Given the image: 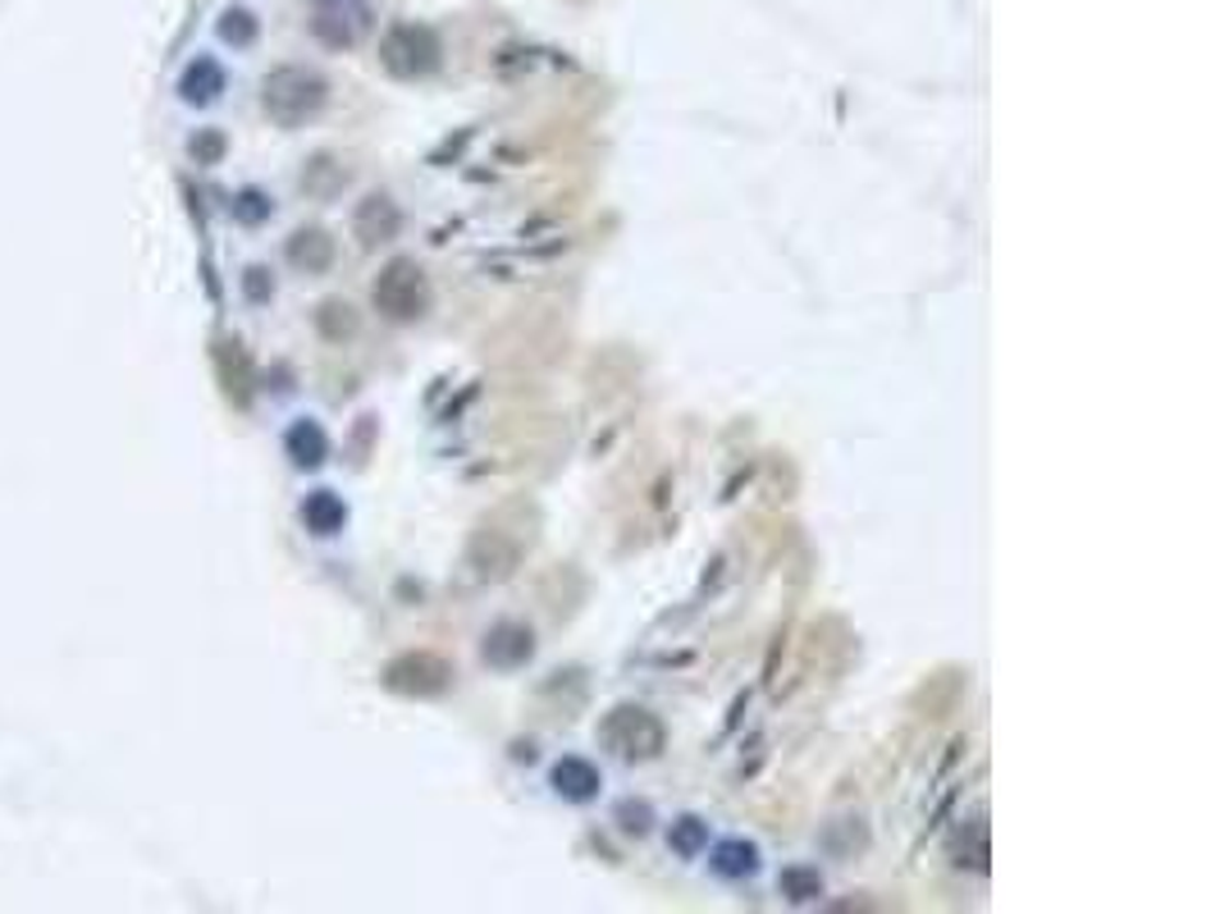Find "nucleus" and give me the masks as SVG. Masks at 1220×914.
<instances>
[{"label":"nucleus","mask_w":1220,"mask_h":914,"mask_svg":"<svg viewBox=\"0 0 1220 914\" xmlns=\"http://www.w3.org/2000/svg\"><path fill=\"white\" fill-rule=\"evenodd\" d=\"M371 302L375 312L388 320V325H417L430 302H434V289H430V274L421 270L417 257H394L371 284Z\"/></svg>","instance_id":"2"},{"label":"nucleus","mask_w":1220,"mask_h":914,"mask_svg":"<svg viewBox=\"0 0 1220 914\" xmlns=\"http://www.w3.org/2000/svg\"><path fill=\"white\" fill-rule=\"evenodd\" d=\"M613 819H617V828L627 832V836H644L649 828H654V805L649 800H617V809H613Z\"/></svg>","instance_id":"21"},{"label":"nucleus","mask_w":1220,"mask_h":914,"mask_svg":"<svg viewBox=\"0 0 1220 914\" xmlns=\"http://www.w3.org/2000/svg\"><path fill=\"white\" fill-rule=\"evenodd\" d=\"M600 746L613 750L617 759H631V764H644V759H659L667 746V727L649 714L640 704H617L613 714L600 723Z\"/></svg>","instance_id":"4"},{"label":"nucleus","mask_w":1220,"mask_h":914,"mask_svg":"<svg viewBox=\"0 0 1220 914\" xmlns=\"http://www.w3.org/2000/svg\"><path fill=\"white\" fill-rule=\"evenodd\" d=\"M549 786L562 796V800H572V805H585V800H594L600 796V786H604V777H600V769L590 764V759H581V754H567V759H558V764L549 769Z\"/></svg>","instance_id":"10"},{"label":"nucleus","mask_w":1220,"mask_h":914,"mask_svg":"<svg viewBox=\"0 0 1220 914\" xmlns=\"http://www.w3.org/2000/svg\"><path fill=\"white\" fill-rule=\"evenodd\" d=\"M216 33H220V42L243 50V46H252L256 37H262V19H256L252 10H243V5H229L220 14V23H216Z\"/></svg>","instance_id":"18"},{"label":"nucleus","mask_w":1220,"mask_h":914,"mask_svg":"<svg viewBox=\"0 0 1220 914\" xmlns=\"http://www.w3.org/2000/svg\"><path fill=\"white\" fill-rule=\"evenodd\" d=\"M224 133L220 129H201L193 142H188V151H193V161L197 165H220V156H224Z\"/></svg>","instance_id":"22"},{"label":"nucleus","mask_w":1220,"mask_h":914,"mask_svg":"<svg viewBox=\"0 0 1220 914\" xmlns=\"http://www.w3.org/2000/svg\"><path fill=\"white\" fill-rule=\"evenodd\" d=\"M480 658L495 672H516V668H526L531 658H535V631L526 626V622H516V618H503V622H495L485 631V641H480Z\"/></svg>","instance_id":"7"},{"label":"nucleus","mask_w":1220,"mask_h":914,"mask_svg":"<svg viewBox=\"0 0 1220 914\" xmlns=\"http://www.w3.org/2000/svg\"><path fill=\"white\" fill-rule=\"evenodd\" d=\"M439 60H444V46H439L434 28H426V23L403 19L380 37V65H384L388 79H403V83L430 79V73L439 69Z\"/></svg>","instance_id":"3"},{"label":"nucleus","mask_w":1220,"mask_h":914,"mask_svg":"<svg viewBox=\"0 0 1220 914\" xmlns=\"http://www.w3.org/2000/svg\"><path fill=\"white\" fill-rule=\"evenodd\" d=\"M777 892H782L791 905H814L823 897V874L814 865H791L777 878Z\"/></svg>","instance_id":"15"},{"label":"nucleus","mask_w":1220,"mask_h":914,"mask_svg":"<svg viewBox=\"0 0 1220 914\" xmlns=\"http://www.w3.org/2000/svg\"><path fill=\"white\" fill-rule=\"evenodd\" d=\"M316 329H321L329 343L352 339V335H357V312H352V302H344V297L321 302V307H316Z\"/></svg>","instance_id":"17"},{"label":"nucleus","mask_w":1220,"mask_h":914,"mask_svg":"<svg viewBox=\"0 0 1220 914\" xmlns=\"http://www.w3.org/2000/svg\"><path fill=\"white\" fill-rule=\"evenodd\" d=\"M371 0H316L311 10V37L329 50H352L361 37L371 33Z\"/></svg>","instance_id":"6"},{"label":"nucleus","mask_w":1220,"mask_h":914,"mask_svg":"<svg viewBox=\"0 0 1220 914\" xmlns=\"http://www.w3.org/2000/svg\"><path fill=\"white\" fill-rule=\"evenodd\" d=\"M229 211H233V220H239V224L256 228V224H266V220L275 215V201H270V192H262V188H243L239 197L229 201Z\"/></svg>","instance_id":"20"},{"label":"nucleus","mask_w":1220,"mask_h":914,"mask_svg":"<svg viewBox=\"0 0 1220 914\" xmlns=\"http://www.w3.org/2000/svg\"><path fill=\"white\" fill-rule=\"evenodd\" d=\"M224 87H229V79H224L220 60H211V56H197L184 73H178V96H184L188 106H211V101L224 96Z\"/></svg>","instance_id":"11"},{"label":"nucleus","mask_w":1220,"mask_h":914,"mask_svg":"<svg viewBox=\"0 0 1220 914\" xmlns=\"http://www.w3.org/2000/svg\"><path fill=\"white\" fill-rule=\"evenodd\" d=\"M398 228H403V211H398V201L388 197V192H367V197L357 201V211H352V234H357L361 247H384V243H394Z\"/></svg>","instance_id":"8"},{"label":"nucleus","mask_w":1220,"mask_h":914,"mask_svg":"<svg viewBox=\"0 0 1220 914\" xmlns=\"http://www.w3.org/2000/svg\"><path fill=\"white\" fill-rule=\"evenodd\" d=\"M283 453L293 457V467L316 471V467L325 462V457H329V435L321 430V421L302 417V421H293V425H289V435H283Z\"/></svg>","instance_id":"12"},{"label":"nucleus","mask_w":1220,"mask_h":914,"mask_svg":"<svg viewBox=\"0 0 1220 914\" xmlns=\"http://www.w3.org/2000/svg\"><path fill=\"white\" fill-rule=\"evenodd\" d=\"M334 238L325 234L321 224H306V228H298V234H289V243H283V257H289V266L293 270H302V274H325L329 266H334Z\"/></svg>","instance_id":"9"},{"label":"nucleus","mask_w":1220,"mask_h":914,"mask_svg":"<svg viewBox=\"0 0 1220 914\" xmlns=\"http://www.w3.org/2000/svg\"><path fill=\"white\" fill-rule=\"evenodd\" d=\"M302 526L311 536H339L348 526V503L334 494V490H311L302 499Z\"/></svg>","instance_id":"13"},{"label":"nucleus","mask_w":1220,"mask_h":914,"mask_svg":"<svg viewBox=\"0 0 1220 914\" xmlns=\"http://www.w3.org/2000/svg\"><path fill=\"white\" fill-rule=\"evenodd\" d=\"M243 293H247V302H256V307H262V302L275 297V274H270L266 266H252V270L243 274Z\"/></svg>","instance_id":"23"},{"label":"nucleus","mask_w":1220,"mask_h":914,"mask_svg":"<svg viewBox=\"0 0 1220 914\" xmlns=\"http://www.w3.org/2000/svg\"><path fill=\"white\" fill-rule=\"evenodd\" d=\"M220 371H224V385H229V394L239 398V402H247V385H252V371H247V352H243V343H239V339L220 343Z\"/></svg>","instance_id":"19"},{"label":"nucleus","mask_w":1220,"mask_h":914,"mask_svg":"<svg viewBox=\"0 0 1220 914\" xmlns=\"http://www.w3.org/2000/svg\"><path fill=\"white\" fill-rule=\"evenodd\" d=\"M709 865L718 878H750V874H759V846L745 842V836H727V842L713 846Z\"/></svg>","instance_id":"14"},{"label":"nucleus","mask_w":1220,"mask_h":914,"mask_svg":"<svg viewBox=\"0 0 1220 914\" xmlns=\"http://www.w3.org/2000/svg\"><path fill=\"white\" fill-rule=\"evenodd\" d=\"M667 846H672V855L695 859L699 851H709V823L699 819V815H682V819H672V828H667Z\"/></svg>","instance_id":"16"},{"label":"nucleus","mask_w":1220,"mask_h":914,"mask_svg":"<svg viewBox=\"0 0 1220 914\" xmlns=\"http://www.w3.org/2000/svg\"><path fill=\"white\" fill-rule=\"evenodd\" d=\"M394 695H407V700H434L444 695L453 686V668L449 658H439L430 649H411V654H398L384 664V677H380Z\"/></svg>","instance_id":"5"},{"label":"nucleus","mask_w":1220,"mask_h":914,"mask_svg":"<svg viewBox=\"0 0 1220 914\" xmlns=\"http://www.w3.org/2000/svg\"><path fill=\"white\" fill-rule=\"evenodd\" d=\"M325 101H329L325 73L306 65H279L262 83V110L275 129H302V124H311L325 110Z\"/></svg>","instance_id":"1"}]
</instances>
